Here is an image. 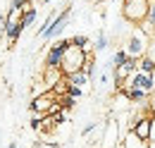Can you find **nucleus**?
<instances>
[{"instance_id":"nucleus-1","label":"nucleus","mask_w":155,"mask_h":148,"mask_svg":"<svg viewBox=\"0 0 155 148\" xmlns=\"http://www.w3.org/2000/svg\"><path fill=\"white\" fill-rule=\"evenodd\" d=\"M86 60H88V55H86V50H79V48H69L67 53H64V57H62V74L64 76H69V74L74 72H81L84 69V65H86Z\"/></svg>"},{"instance_id":"nucleus-2","label":"nucleus","mask_w":155,"mask_h":148,"mask_svg":"<svg viewBox=\"0 0 155 148\" xmlns=\"http://www.w3.org/2000/svg\"><path fill=\"white\" fill-rule=\"evenodd\" d=\"M69 48H72L69 41H64V38L55 41V43L48 48V53H45V62H43V67H48V69H60V67H62V57H64V53H67Z\"/></svg>"},{"instance_id":"nucleus-3","label":"nucleus","mask_w":155,"mask_h":148,"mask_svg":"<svg viewBox=\"0 0 155 148\" xmlns=\"http://www.w3.org/2000/svg\"><path fill=\"white\" fill-rule=\"evenodd\" d=\"M150 0H124V17L131 24H143Z\"/></svg>"},{"instance_id":"nucleus-4","label":"nucleus","mask_w":155,"mask_h":148,"mask_svg":"<svg viewBox=\"0 0 155 148\" xmlns=\"http://www.w3.org/2000/svg\"><path fill=\"white\" fill-rule=\"evenodd\" d=\"M31 112L34 115H41V117H45V115H50L53 110H58L60 105H58V96L53 91H45V93H41V96H36L34 100H31Z\"/></svg>"},{"instance_id":"nucleus-5","label":"nucleus","mask_w":155,"mask_h":148,"mask_svg":"<svg viewBox=\"0 0 155 148\" xmlns=\"http://www.w3.org/2000/svg\"><path fill=\"white\" fill-rule=\"evenodd\" d=\"M146 45H148V36H146V34H143V29L138 26L134 34L127 38V55L131 57V60L141 57L143 53H146Z\"/></svg>"},{"instance_id":"nucleus-6","label":"nucleus","mask_w":155,"mask_h":148,"mask_svg":"<svg viewBox=\"0 0 155 148\" xmlns=\"http://www.w3.org/2000/svg\"><path fill=\"white\" fill-rule=\"evenodd\" d=\"M17 15H21V12H15V10H10V15L5 17V24H2V31H5V36H7V41L10 43H17V38L21 36V24L19 19H17Z\"/></svg>"},{"instance_id":"nucleus-7","label":"nucleus","mask_w":155,"mask_h":148,"mask_svg":"<svg viewBox=\"0 0 155 148\" xmlns=\"http://www.w3.org/2000/svg\"><path fill=\"white\" fill-rule=\"evenodd\" d=\"M67 17H69V7H64L60 15H55V17L50 19V26L43 31V36H41V38H45V41H48V38L60 36V34H62V29L67 26Z\"/></svg>"},{"instance_id":"nucleus-8","label":"nucleus","mask_w":155,"mask_h":148,"mask_svg":"<svg viewBox=\"0 0 155 148\" xmlns=\"http://www.w3.org/2000/svg\"><path fill=\"white\" fill-rule=\"evenodd\" d=\"M127 89H138V91H143L146 96L155 89V76L153 74H141L136 72V76L131 79H127Z\"/></svg>"},{"instance_id":"nucleus-9","label":"nucleus","mask_w":155,"mask_h":148,"mask_svg":"<svg viewBox=\"0 0 155 148\" xmlns=\"http://www.w3.org/2000/svg\"><path fill=\"white\" fill-rule=\"evenodd\" d=\"M131 134H134L138 141H146L148 143V139L153 134V119L150 117H138L134 122V127H131Z\"/></svg>"},{"instance_id":"nucleus-10","label":"nucleus","mask_w":155,"mask_h":148,"mask_svg":"<svg viewBox=\"0 0 155 148\" xmlns=\"http://www.w3.org/2000/svg\"><path fill=\"white\" fill-rule=\"evenodd\" d=\"M36 17H38V12H36V7H24L21 10V15H19V24H21V29H29L34 22H36Z\"/></svg>"},{"instance_id":"nucleus-11","label":"nucleus","mask_w":155,"mask_h":148,"mask_svg":"<svg viewBox=\"0 0 155 148\" xmlns=\"http://www.w3.org/2000/svg\"><path fill=\"white\" fill-rule=\"evenodd\" d=\"M64 81H67L69 86L84 89V84H88V76H86V74H84V69H81V72H74V74H69V76H64Z\"/></svg>"},{"instance_id":"nucleus-12","label":"nucleus","mask_w":155,"mask_h":148,"mask_svg":"<svg viewBox=\"0 0 155 148\" xmlns=\"http://www.w3.org/2000/svg\"><path fill=\"white\" fill-rule=\"evenodd\" d=\"M136 72H141V74H153L155 72V60L153 57H141L138 62H136Z\"/></svg>"},{"instance_id":"nucleus-13","label":"nucleus","mask_w":155,"mask_h":148,"mask_svg":"<svg viewBox=\"0 0 155 148\" xmlns=\"http://www.w3.org/2000/svg\"><path fill=\"white\" fill-rule=\"evenodd\" d=\"M124 93V98L129 100V103H141V100H146V93L138 91V89H122Z\"/></svg>"},{"instance_id":"nucleus-14","label":"nucleus","mask_w":155,"mask_h":148,"mask_svg":"<svg viewBox=\"0 0 155 148\" xmlns=\"http://www.w3.org/2000/svg\"><path fill=\"white\" fill-rule=\"evenodd\" d=\"M143 24H148V29L155 31V0H150V5H148V15H146Z\"/></svg>"},{"instance_id":"nucleus-15","label":"nucleus","mask_w":155,"mask_h":148,"mask_svg":"<svg viewBox=\"0 0 155 148\" xmlns=\"http://www.w3.org/2000/svg\"><path fill=\"white\" fill-rule=\"evenodd\" d=\"M69 43H72L74 48H79V50H86V48H88V36H84V34H79V36L69 38Z\"/></svg>"},{"instance_id":"nucleus-16","label":"nucleus","mask_w":155,"mask_h":148,"mask_svg":"<svg viewBox=\"0 0 155 148\" xmlns=\"http://www.w3.org/2000/svg\"><path fill=\"white\" fill-rule=\"evenodd\" d=\"M84 74H86L88 79L96 74V60H93V55H88V60H86V65H84Z\"/></svg>"},{"instance_id":"nucleus-17","label":"nucleus","mask_w":155,"mask_h":148,"mask_svg":"<svg viewBox=\"0 0 155 148\" xmlns=\"http://www.w3.org/2000/svg\"><path fill=\"white\" fill-rule=\"evenodd\" d=\"M127 60H129L127 50H117V53H115V60H112V62H115V69H117V67H122V65H127Z\"/></svg>"},{"instance_id":"nucleus-18","label":"nucleus","mask_w":155,"mask_h":148,"mask_svg":"<svg viewBox=\"0 0 155 148\" xmlns=\"http://www.w3.org/2000/svg\"><path fill=\"white\" fill-rule=\"evenodd\" d=\"M29 127H31L34 131H41V127H43V117H41V115H34L31 122H29Z\"/></svg>"},{"instance_id":"nucleus-19","label":"nucleus","mask_w":155,"mask_h":148,"mask_svg":"<svg viewBox=\"0 0 155 148\" xmlns=\"http://www.w3.org/2000/svg\"><path fill=\"white\" fill-rule=\"evenodd\" d=\"M31 5V0H12V10L15 12H21L24 7H29Z\"/></svg>"},{"instance_id":"nucleus-20","label":"nucleus","mask_w":155,"mask_h":148,"mask_svg":"<svg viewBox=\"0 0 155 148\" xmlns=\"http://www.w3.org/2000/svg\"><path fill=\"white\" fill-rule=\"evenodd\" d=\"M96 48H98V50L107 48V38H105V34H100V36H98V41H96Z\"/></svg>"},{"instance_id":"nucleus-21","label":"nucleus","mask_w":155,"mask_h":148,"mask_svg":"<svg viewBox=\"0 0 155 148\" xmlns=\"http://www.w3.org/2000/svg\"><path fill=\"white\" fill-rule=\"evenodd\" d=\"M2 24H5V17H2V12H0V29H2Z\"/></svg>"},{"instance_id":"nucleus-22","label":"nucleus","mask_w":155,"mask_h":148,"mask_svg":"<svg viewBox=\"0 0 155 148\" xmlns=\"http://www.w3.org/2000/svg\"><path fill=\"white\" fill-rule=\"evenodd\" d=\"M50 2H53V0H43V5H50Z\"/></svg>"},{"instance_id":"nucleus-23","label":"nucleus","mask_w":155,"mask_h":148,"mask_svg":"<svg viewBox=\"0 0 155 148\" xmlns=\"http://www.w3.org/2000/svg\"><path fill=\"white\" fill-rule=\"evenodd\" d=\"M10 148H19V146H17V143H10Z\"/></svg>"}]
</instances>
